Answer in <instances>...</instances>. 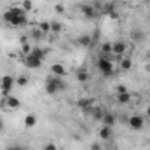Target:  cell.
Here are the masks:
<instances>
[{
	"mask_svg": "<svg viewBox=\"0 0 150 150\" xmlns=\"http://www.w3.org/2000/svg\"><path fill=\"white\" fill-rule=\"evenodd\" d=\"M91 150H101V145L100 143H91Z\"/></svg>",
	"mask_w": 150,
	"mask_h": 150,
	"instance_id": "f546056e",
	"label": "cell"
},
{
	"mask_svg": "<svg viewBox=\"0 0 150 150\" xmlns=\"http://www.w3.org/2000/svg\"><path fill=\"white\" fill-rule=\"evenodd\" d=\"M37 126V115L35 113H26L25 115V127L26 129H32Z\"/></svg>",
	"mask_w": 150,
	"mask_h": 150,
	"instance_id": "4fadbf2b",
	"label": "cell"
},
{
	"mask_svg": "<svg viewBox=\"0 0 150 150\" xmlns=\"http://www.w3.org/2000/svg\"><path fill=\"white\" fill-rule=\"evenodd\" d=\"M42 35H44V33H42V32H40L38 28H37V30H35V32H32V37H35V38H40V37H42Z\"/></svg>",
	"mask_w": 150,
	"mask_h": 150,
	"instance_id": "83f0119b",
	"label": "cell"
},
{
	"mask_svg": "<svg viewBox=\"0 0 150 150\" xmlns=\"http://www.w3.org/2000/svg\"><path fill=\"white\" fill-rule=\"evenodd\" d=\"M80 12H82V16H84L86 19H94V18H96V9H94V5L84 4V5H80Z\"/></svg>",
	"mask_w": 150,
	"mask_h": 150,
	"instance_id": "30bf717a",
	"label": "cell"
},
{
	"mask_svg": "<svg viewBox=\"0 0 150 150\" xmlns=\"http://www.w3.org/2000/svg\"><path fill=\"white\" fill-rule=\"evenodd\" d=\"M77 45H80V47H84V49L91 47V45H93V37H91L89 33H84V35H80V37L77 38Z\"/></svg>",
	"mask_w": 150,
	"mask_h": 150,
	"instance_id": "7c38bea8",
	"label": "cell"
},
{
	"mask_svg": "<svg viewBox=\"0 0 150 150\" xmlns=\"http://www.w3.org/2000/svg\"><path fill=\"white\" fill-rule=\"evenodd\" d=\"M5 150H23V149H21L19 145H9V147H7Z\"/></svg>",
	"mask_w": 150,
	"mask_h": 150,
	"instance_id": "f1b7e54d",
	"label": "cell"
},
{
	"mask_svg": "<svg viewBox=\"0 0 150 150\" xmlns=\"http://www.w3.org/2000/svg\"><path fill=\"white\" fill-rule=\"evenodd\" d=\"M119 65H120V68H122L124 72H127V70L133 68V61H131V58H122V59L119 61Z\"/></svg>",
	"mask_w": 150,
	"mask_h": 150,
	"instance_id": "ac0fdd59",
	"label": "cell"
},
{
	"mask_svg": "<svg viewBox=\"0 0 150 150\" xmlns=\"http://www.w3.org/2000/svg\"><path fill=\"white\" fill-rule=\"evenodd\" d=\"M2 19L5 23H9L11 26H14V28L25 26L28 23V12H25L21 7H11L2 14Z\"/></svg>",
	"mask_w": 150,
	"mask_h": 150,
	"instance_id": "6da1fadb",
	"label": "cell"
},
{
	"mask_svg": "<svg viewBox=\"0 0 150 150\" xmlns=\"http://www.w3.org/2000/svg\"><path fill=\"white\" fill-rule=\"evenodd\" d=\"M42 150H58V145L49 142V143H45V145H44V149H42Z\"/></svg>",
	"mask_w": 150,
	"mask_h": 150,
	"instance_id": "4316f807",
	"label": "cell"
},
{
	"mask_svg": "<svg viewBox=\"0 0 150 150\" xmlns=\"http://www.w3.org/2000/svg\"><path fill=\"white\" fill-rule=\"evenodd\" d=\"M51 75H56V77H65V75H68L67 72V68H65V65H61V63H52L51 65Z\"/></svg>",
	"mask_w": 150,
	"mask_h": 150,
	"instance_id": "8fae6325",
	"label": "cell"
},
{
	"mask_svg": "<svg viewBox=\"0 0 150 150\" xmlns=\"http://www.w3.org/2000/svg\"><path fill=\"white\" fill-rule=\"evenodd\" d=\"M101 52H103V56L105 54H110L112 52V42H103L101 44Z\"/></svg>",
	"mask_w": 150,
	"mask_h": 150,
	"instance_id": "603a6c76",
	"label": "cell"
},
{
	"mask_svg": "<svg viewBox=\"0 0 150 150\" xmlns=\"http://www.w3.org/2000/svg\"><path fill=\"white\" fill-rule=\"evenodd\" d=\"M100 138L103 140V142H107V140H110L112 138V127L110 126H101V129H100Z\"/></svg>",
	"mask_w": 150,
	"mask_h": 150,
	"instance_id": "2e32d148",
	"label": "cell"
},
{
	"mask_svg": "<svg viewBox=\"0 0 150 150\" xmlns=\"http://www.w3.org/2000/svg\"><path fill=\"white\" fill-rule=\"evenodd\" d=\"M131 100H133V96H131V93H124V94H117V103H119V105H127V103H131Z\"/></svg>",
	"mask_w": 150,
	"mask_h": 150,
	"instance_id": "e0dca14e",
	"label": "cell"
},
{
	"mask_svg": "<svg viewBox=\"0 0 150 150\" xmlns=\"http://www.w3.org/2000/svg\"><path fill=\"white\" fill-rule=\"evenodd\" d=\"M127 124H129V127H131L133 131H140V129H143V126H145V117H143V115L134 113V115H131V117H129Z\"/></svg>",
	"mask_w": 150,
	"mask_h": 150,
	"instance_id": "52a82bcc",
	"label": "cell"
},
{
	"mask_svg": "<svg viewBox=\"0 0 150 150\" xmlns=\"http://www.w3.org/2000/svg\"><path fill=\"white\" fill-rule=\"evenodd\" d=\"M65 89H67V84H65V80H63L61 77L49 75V77L45 79V93H47V94L54 96V94H58V93H61V91H65Z\"/></svg>",
	"mask_w": 150,
	"mask_h": 150,
	"instance_id": "3957f363",
	"label": "cell"
},
{
	"mask_svg": "<svg viewBox=\"0 0 150 150\" xmlns=\"http://www.w3.org/2000/svg\"><path fill=\"white\" fill-rule=\"evenodd\" d=\"M19 107H21V101H19L16 96H12V94L2 96V100H0V108H2L4 112H14V110H18Z\"/></svg>",
	"mask_w": 150,
	"mask_h": 150,
	"instance_id": "277c9868",
	"label": "cell"
},
{
	"mask_svg": "<svg viewBox=\"0 0 150 150\" xmlns=\"http://www.w3.org/2000/svg\"><path fill=\"white\" fill-rule=\"evenodd\" d=\"M124 93H129L127 87H126L124 84H119V86L115 87V94H124Z\"/></svg>",
	"mask_w": 150,
	"mask_h": 150,
	"instance_id": "d4e9b609",
	"label": "cell"
},
{
	"mask_svg": "<svg viewBox=\"0 0 150 150\" xmlns=\"http://www.w3.org/2000/svg\"><path fill=\"white\" fill-rule=\"evenodd\" d=\"M89 77H91V75H89V72H87L86 68H80V70L75 74V79H77L80 84H86V82H89Z\"/></svg>",
	"mask_w": 150,
	"mask_h": 150,
	"instance_id": "9a60e30c",
	"label": "cell"
},
{
	"mask_svg": "<svg viewBox=\"0 0 150 150\" xmlns=\"http://www.w3.org/2000/svg\"><path fill=\"white\" fill-rule=\"evenodd\" d=\"M96 103V100L94 98H80V100H77V107L79 108H82L86 113H93V105Z\"/></svg>",
	"mask_w": 150,
	"mask_h": 150,
	"instance_id": "ba28073f",
	"label": "cell"
},
{
	"mask_svg": "<svg viewBox=\"0 0 150 150\" xmlns=\"http://www.w3.org/2000/svg\"><path fill=\"white\" fill-rule=\"evenodd\" d=\"M126 51H127V44H126V42H122V40L112 42V54H115V56H122Z\"/></svg>",
	"mask_w": 150,
	"mask_h": 150,
	"instance_id": "9c48e42d",
	"label": "cell"
},
{
	"mask_svg": "<svg viewBox=\"0 0 150 150\" xmlns=\"http://www.w3.org/2000/svg\"><path fill=\"white\" fill-rule=\"evenodd\" d=\"M145 117H147V119H150V105L145 108Z\"/></svg>",
	"mask_w": 150,
	"mask_h": 150,
	"instance_id": "4dcf8cb0",
	"label": "cell"
},
{
	"mask_svg": "<svg viewBox=\"0 0 150 150\" xmlns=\"http://www.w3.org/2000/svg\"><path fill=\"white\" fill-rule=\"evenodd\" d=\"M45 56H47V51H45V49L33 45L32 52H30L28 56H23V65H25L26 68L37 70V68H40V67H42V63H44Z\"/></svg>",
	"mask_w": 150,
	"mask_h": 150,
	"instance_id": "7a4b0ae2",
	"label": "cell"
},
{
	"mask_svg": "<svg viewBox=\"0 0 150 150\" xmlns=\"http://www.w3.org/2000/svg\"><path fill=\"white\" fill-rule=\"evenodd\" d=\"M61 32H63V25H61L59 21H51V33L58 35V33H61Z\"/></svg>",
	"mask_w": 150,
	"mask_h": 150,
	"instance_id": "ffe728a7",
	"label": "cell"
},
{
	"mask_svg": "<svg viewBox=\"0 0 150 150\" xmlns=\"http://www.w3.org/2000/svg\"><path fill=\"white\" fill-rule=\"evenodd\" d=\"M32 49H33V45L32 44H21V52H23V56H28L30 52H32Z\"/></svg>",
	"mask_w": 150,
	"mask_h": 150,
	"instance_id": "cb8c5ba5",
	"label": "cell"
},
{
	"mask_svg": "<svg viewBox=\"0 0 150 150\" xmlns=\"http://www.w3.org/2000/svg\"><path fill=\"white\" fill-rule=\"evenodd\" d=\"M19 7H21L25 12H30V11H33V0H23Z\"/></svg>",
	"mask_w": 150,
	"mask_h": 150,
	"instance_id": "44dd1931",
	"label": "cell"
},
{
	"mask_svg": "<svg viewBox=\"0 0 150 150\" xmlns=\"http://www.w3.org/2000/svg\"><path fill=\"white\" fill-rule=\"evenodd\" d=\"M96 67H98V70L105 75V77H112L113 75V63L107 56H100L98 61H96Z\"/></svg>",
	"mask_w": 150,
	"mask_h": 150,
	"instance_id": "8992f818",
	"label": "cell"
},
{
	"mask_svg": "<svg viewBox=\"0 0 150 150\" xmlns=\"http://www.w3.org/2000/svg\"><path fill=\"white\" fill-rule=\"evenodd\" d=\"M54 11H56V14H63L65 12V5L63 4H56L54 5Z\"/></svg>",
	"mask_w": 150,
	"mask_h": 150,
	"instance_id": "484cf974",
	"label": "cell"
},
{
	"mask_svg": "<svg viewBox=\"0 0 150 150\" xmlns=\"http://www.w3.org/2000/svg\"><path fill=\"white\" fill-rule=\"evenodd\" d=\"M16 86H19V87H26V86H28V77H26V75H19V77L16 79Z\"/></svg>",
	"mask_w": 150,
	"mask_h": 150,
	"instance_id": "7402d4cb",
	"label": "cell"
},
{
	"mask_svg": "<svg viewBox=\"0 0 150 150\" xmlns=\"http://www.w3.org/2000/svg\"><path fill=\"white\" fill-rule=\"evenodd\" d=\"M38 30H40L44 35L51 33V21H40V23H38Z\"/></svg>",
	"mask_w": 150,
	"mask_h": 150,
	"instance_id": "d6986e66",
	"label": "cell"
},
{
	"mask_svg": "<svg viewBox=\"0 0 150 150\" xmlns=\"http://www.w3.org/2000/svg\"><path fill=\"white\" fill-rule=\"evenodd\" d=\"M115 120H117V117L110 112H103V117H101V122H103V126H110L112 127L113 124H115Z\"/></svg>",
	"mask_w": 150,
	"mask_h": 150,
	"instance_id": "5bb4252c",
	"label": "cell"
},
{
	"mask_svg": "<svg viewBox=\"0 0 150 150\" xmlns=\"http://www.w3.org/2000/svg\"><path fill=\"white\" fill-rule=\"evenodd\" d=\"M2 129H4V122L0 120V131H2Z\"/></svg>",
	"mask_w": 150,
	"mask_h": 150,
	"instance_id": "1f68e13d",
	"label": "cell"
},
{
	"mask_svg": "<svg viewBox=\"0 0 150 150\" xmlns=\"http://www.w3.org/2000/svg\"><path fill=\"white\" fill-rule=\"evenodd\" d=\"M14 86H16V79L9 74L4 75V77L0 79V94H2V96H9V94L12 93Z\"/></svg>",
	"mask_w": 150,
	"mask_h": 150,
	"instance_id": "5b68a950",
	"label": "cell"
}]
</instances>
